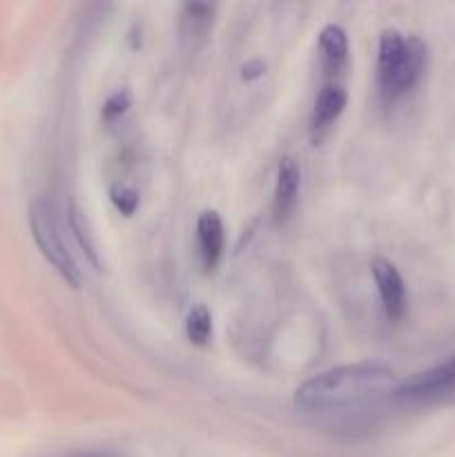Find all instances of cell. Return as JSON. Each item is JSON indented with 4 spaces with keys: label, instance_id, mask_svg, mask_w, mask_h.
<instances>
[{
    "label": "cell",
    "instance_id": "1",
    "mask_svg": "<svg viewBox=\"0 0 455 457\" xmlns=\"http://www.w3.org/2000/svg\"><path fill=\"white\" fill-rule=\"evenodd\" d=\"M397 386L400 384L391 369L364 361V364L337 366L308 379L297 388L294 402L308 413H333V411L373 404L397 393Z\"/></svg>",
    "mask_w": 455,
    "mask_h": 457
},
{
    "label": "cell",
    "instance_id": "2",
    "mask_svg": "<svg viewBox=\"0 0 455 457\" xmlns=\"http://www.w3.org/2000/svg\"><path fill=\"white\" fill-rule=\"evenodd\" d=\"M428 49L418 36L388 29L379 36L377 92L384 105H393L409 94L424 76Z\"/></svg>",
    "mask_w": 455,
    "mask_h": 457
},
{
    "label": "cell",
    "instance_id": "3",
    "mask_svg": "<svg viewBox=\"0 0 455 457\" xmlns=\"http://www.w3.org/2000/svg\"><path fill=\"white\" fill-rule=\"evenodd\" d=\"M29 228L31 235H34L36 245L43 253V257L52 263L54 270L71 286V288H79L80 286V272L76 268L74 257L67 250L65 239H62L61 221L56 217V210L49 201L36 199L29 205Z\"/></svg>",
    "mask_w": 455,
    "mask_h": 457
},
{
    "label": "cell",
    "instance_id": "4",
    "mask_svg": "<svg viewBox=\"0 0 455 457\" xmlns=\"http://www.w3.org/2000/svg\"><path fill=\"white\" fill-rule=\"evenodd\" d=\"M455 393V355L433 369L415 373L397 386V397L410 402H435Z\"/></svg>",
    "mask_w": 455,
    "mask_h": 457
},
{
    "label": "cell",
    "instance_id": "5",
    "mask_svg": "<svg viewBox=\"0 0 455 457\" xmlns=\"http://www.w3.org/2000/svg\"><path fill=\"white\" fill-rule=\"evenodd\" d=\"M370 268H373V279L377 286L384 312H386L388 320L400 321L409 308V290H406L400 270L386 259H375Z\"/></svg>",
    "mask_w": 455,
    "mask_h": 457
},
{
    "label": "cell",
    "instance_id": "6",
    "mask_svg": "<svg viewBox=\"0 0 455 457\" xmlns=\"http://www.w3.org/2000/svg\"><path fill=\"white\" fill-rule=\"evenodd\" d=\"M196 244H199L201 266L205 272H212L223 257V245H226V235H223V221L214 210H205L199 214L196 221Z\"/></svg>",
    "mask_w": 455,
    "mask_h": 457
},
{
    "label": "cell",
    "instance_id": "7",
    "mask_svg": "<svg viewBox=\"0 0 455 457\" xmlns=\"http://www.w3.org/2000/svg\"><path fill=\"white\" fill-rule=\"evenodd\" d=\"M299 183H302V174H299L297 163L290 156L281 159L279 168H277L275 195H272V217L277 223L288 221V217L293 214L294 205H297Z\"/></svg>",
    "mask_w": 455,
    "mask_h": 457
},
{
    "label": "cell",
    "instance_id": "8",
    "mask_svg": "<svg viewBox=\"0 0 455 457\" xmlns=\"http://www.w3.org/2000/svg\"><path fill=\"white\" fill-rule=\"evenodd\" d=\"M348 94L343 89V85L339 83H326L324 87L319 89L315 98V107H312V116H310V125L312 132H324L328 129L335 120L342 116L343 107H346Z\"/></svg>",
    "mask_w": 455,
    "mask_h": 457
},
{
    "label": "cell",
    "instance_id": "9",
    "mask_svg": "<svg viewBox=\"0 0 455 457\" xmlns=\"http://www.w3.org/2000/svg\"><path fill=\"white\" fill-rule=\"evenodd\" d=\"M321 67L328 76H337L348 62V36L339 25H326L319 34Z\"/></svg>",
    "mask_w": 455,
    "mask_h": 457
},
{
    "label": "cell",
    "instance_id": "10",
    "mask_svg": "<svg viewBox=\"0 0 455 457\" xmlns=\"http://www.w3.org/2000/svg\"><path fill=\"white\" fill-rule=\"evenodd\" d=\"M186 335L194 346H205L212 337V315L205 306H194L187 312Z\"/></svg>",
    "mask_w": 455,
    "mask_h": 457
},
{
    "label": "cell",
    "instance_id": "11",
    "mask_svg": "<svg viewBox=\"0 0 455 457\" xmlns=\"http://www.w3.org/2000/svg\"><path fill=\"white\" fill-rule=\"evenodd\" d=\"M212 12L214 7H210V4H186L183 18H186V22H190L192 31H205L212 21Z\"/></svg>",
    "mask_w": 455,
    "mask_h": 457
},
{
    "label": "cell",
    "instance_id": "12",
    "mask_svg": "<svg viewBox=\"0 0 455 457\" xmlns=\"http://www.w3.org/2000/svg\"><path fill=\"white\" fill-rule=\"evenodd\" d=\"M112 201L123 214H132L138 205V195L129 187H116V190H112Z\"/></svg>",
    "mask_w": 455,
    "mask_h": 457
},
{
    "label": "cell",
    "instance_id": "13",
    "mask_svg": "<svg viewBox=\"0 0 455 457\" xmlns=\"http://www.w3.org/2000/svg\"><path fill=\"white\" fill-rule=\"evenodd\" d=\"M128 105H129V96L125 92H119L105 103V107H103V114H105L107 120H112V119H116L119 114H123V112L128 110Z\"/></svg>",
    "mask_w": 455,
    "mask_h": 457
},
{
    "label": "cell",
    "instance_id": "14",
    "mask_svg": "<svg viewBox=\"0 0 455 457\" xmlns=\"http://www.w3.org/2000/svg\"><path fill=\"white\" fill-rule=\"evenodd\" d=\"M67 457H120V455L110 453V451H87V453H74Z\"/></svg>",
    "mask_w": 455,
    "mask_h": 457
}]
</instances>
